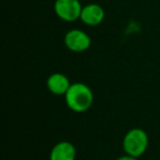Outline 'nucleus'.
Wrapping results in <instances>:
<instances>
[{"mask_svg":"<svg viewBox=\"0 0 160 160\" xmlns=\"http://www.w3.org/2000/svg\"><path fill=\"white\" fill-rule=\"evenodd\" d=\"M65 102L71 111L83 113L93 103V92L83 82H73L65 94Z\"/></svg>","mask_w":160,"mask_h":160,"instance_id":"f257e3e1","label":"nucleus"},{"mask_svg":"<svg viewBox=\"0 0 160 160\" xmlns=\"http://www.w3.org/2000/svg\"><path fill=\"white\" fill-rule=\"evenodd\" d=\"M149 138L147 133L142 128H132L125 134L123 138V149L125 153L133 157H140L145 153L148 147Z\"/></svg>","mask_w":160,"mask_h":160,"instance_id":"f03ea898","label":"nucleus"},{"mask_svg":"<svg viewBox=\"0 0 160 160\" xmlns=\"http://www.w3.org/2000/svg\"><path fill=\"white\" fill-rule=\"evenodd\" d=\"M54 11L60 20L65 22H73L80 19L82 6L79 0H56Z\"/></svg>","mask_w":160,"mask_h":160,"instance_id":"7ed1b4c3","label":"nucleus"},{"mask_svg":"<svg viewBox=\"0 0 160 160\" xmlns=\"http://www.w3.org/2000/svg\"><path fill=\"white\" fill-rule=\"evenodd\" d=\"M64 43L69 51L73 53H81L91 46V38L82 30L73 29L65 34Z\"/></svg>","mask_w":160,"mask_h":160,"instance_id":"20e7f679","label":"nucleus"},{"mask_svg":"<svg viewBox=\"0 0 160 160\" xmlns=\"http://www.w3.org/2000/svg\"><path fill=\"white\" fill-rule=\"evenodd\" d=\"M105 12L100 5L97 3H89L82 7V11L80 14V20L86 25L89 27H97L101 24L104 20Z\"/></svg>","mask_w":160,"mask_h":160,"instance_id":"39448f33","label":"nucleus"},{"mask_svg":"<svg viewBox=\"0 0 160 160\" xmlns=\"http://www.w3.org/2000/svg\"><path fill=\"white\" fill-rule=\"evenodd\" d=\"M47 89L51 93L55 96H65L71 86L68 77L64 73L55 72L52 73L46 81Z\"/></svg>","mask_w":160,"mask_h":160,"instance_id":"423d86ee","label":"nucleus"},{"mask_svg":"<svg viewBox=\"0 0 160 160\" xmlns=\"http://www.w3.org/2000/svg\"><path fill=\"white\" fill-rule=\"evenodd\" d=\"M76 147L67 140H62L54 145L49 152V160H75Z\"/></svg>","mask_w":160,"mask_h":160,"instance_id":"0eeeda50","label":"nucleus"},{"mask_svg":"<svg viewBox=\"0 0 160 160\" xmlns=\"http://www.w3.org/2000/svg\"><path fill=\"white\" fill-rule=\"evenodd\" d=\"M115 160H137V158L133 157V156H131V155H127V153H125L124 156H121V157H118V159H115Z\"/></svg>","mask_w":160,"mask_h":160,"instance_id":"6e6552de","label":"nucleus"}]
</instances>
